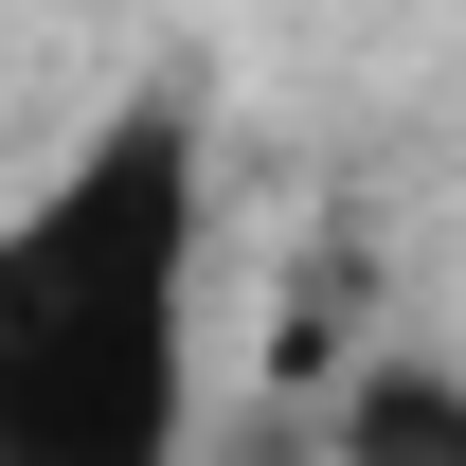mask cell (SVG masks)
<instances>
[{
  "instance_id": "1",
  "label": "cell",
  "mask_w": 466,
  "mask_h": 466,
  "mask_svg": "<svg viewBox=\"0 0 466 466\" xmlns=\"http://www.w3.org/2000/svg\"><path fill=\"white\" fill-rule=\"evenodd\" d=\"M198 233L216 144L126 90L0 216V466H198Z\"/></svg>"
},
{
  "instance_id": "2",
  "label": "cell",
  "mask_w": 466,
  "mask_h": 466,
  "mask_svg": "<svg viewBox=\"0 0 466 466\" xmlns=\"http://www.w3.org/2000/svg\"><path fill=\"white\" fill-rule=\"evenodd\" d=\"M323 466H466V359H341Z\"/></svg>"
}]
</instances>
